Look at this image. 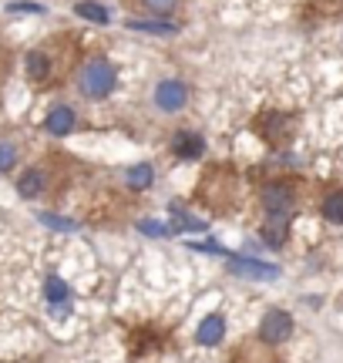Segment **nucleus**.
<instances>
[{
    "label": "nucleus",
    "mask_w": 343,
    "mask_h": 363,
    "mask_svg": "<svg viewBox=\"0 0 343 363\" xmlns=\"http://www.w3.org/2000/svg\"><path fill=\"white\" fill-rule=\"evenodd\" d=\"M189 101V88H185L182 81H159V88H155V104H159L162 111H179L185 108Z\"/></svg>",
    "instance_id": "obj_4"
},
{
    "label": "nucleus",
    "mask_w": 343,
    "mask_h": 363,
    "mask_svg": "<svg viewBox=\"0 0 343 363\" xmlns=\"http://www.w3.org/2000/svg\"><path fill=\"white\" fill-rule=\"evenodd\" d=\"M286 235H290L286 219H273L269 225H263V239L269 242V246H283V242H286Z\"/></svg>",
    "instance_id": "obj_14"
},
{
    "label": "nucleus",
    "mask_w": 343,
    "mask_h": 363,
    "mask_svg": "<svg viewBox=\"0 0 343 363\" xmlns=\"http://www.w3.org/2000/svg\"><path fill=\"white\" fill-rule=\"evenodd\" d=\"M152 179H155V172H152V165H145V162H142V165H132L128 175H125V182H128L132 189H148Z\"/></svg>",
    "instance_id": "obj_13"
},
{
    "label": "nucleus",
    "mask_w": 343,
    "mask_h": 363,
    "mask_svg": "<svg viewBox=\"0 0 343 363\" xmlns=\"http://www.w3.org/2000/svg\"><path fill=\"white\" fill-rule=\"evenodd\" d=\"M229 269L239 272L242 279H276L279 276V266L259 259H229Z\"/></svg>",
    "instance_id": "obj_5"
},
{
    "label": "nucleus",
    "mask_w": 343,
    "mask_h": 363,
    "mask_svg": "<svg viewBox=\"0 0 343 363\" xmlns=\"http://www.w3.org/2000/svg\"><path fill=\"white\" fill-rule=\"evenodd\" d=\"M78 17H84V21H94V24H108L111 21V13L101 7V4H84V0H78Z\"/></svg>",
    "instance_id": "obj_15"
},
{
    "label": "nucleus",
    "mask_w": 343,
    "mask_h": 363,
    "mask_svg": "<svg viewBox=\"0 0 343 363\" xmlns=\"http://www.w3.org/2000/svg\"><path fill=\"white\" fill-rule=\"evenodd\" d=\"M323 216H327V222H333V225H343V192L327 195V202H323Z\"/></svg>",
    "instance_id": "obj_16"
},
{
    "label": "nucleus",
    "mask_w": 343,
    "mask_h": 363,
    "mask_svg": "<svg viewBox=\"0 0 343 363\" xmlns=\"http://www.w3.org/2000/svg\"><path fill=\"white\" fill-rule=\"evenodd\" d=\"M138 229H142V233H145V235H169V233H172V229H169V225H165V222H152V219H148V222H142Z\"/></svg>",
    "instance_id": "obj_21"
},
{
    "label": "nucleus",
    "mask_w": 343,
    "mask_h": 363,
    "mask_svg": "<svg viewBox=\"0 0 343 363\" xmlns=\"http://www.w3.org/2000/svg\"><path fill=\"white\" fill-rule=\"evenodd\" d=\"M115 84H118V71H115V65L105 61V57L88 61L84 71H81V91H84V98H91V101L108 98V94L115 91Z\"/></svg>",
    "instance_id": "obj_1"
},
{
    "label": "nucleus",
    "mask_w": 343,
    "mask_h": 363,
    "mask_svg": "<svg viewBox=\"0 0 343 363\" xmlns=\"http://www.w3.org/2000/svg\"><path fill=\"white\" fill-rule=\"evenodd\" d=\"M24 67H27V78L30 81H47L51 78V57L44 51H30L27 54V61H24Z\"/></svg>",
    "instance_id": "obj_10"
},
{
    "label": "nucleus",
    "mask_w": 343,
    "mask_h": 363,
    "mask_svg": "<svg viewBox=\"0 0 343 363\" xmlns=\"http://www.w3.org/2000/svg\"><path fill=\"white\" fill-rule=\"evenodd\" d=\"M128 30H145V34H175L179 24H172V21H128Z\"/></svg>",
    "instance_id": "obj_12"
},
{
    "label": "nucleus",
    "mask_w": 343,
    "mask_h": 363,
    "mask_svg": "<svg viewBox=\"0 0 343 363\" xmlns=\"http://www.w3.org/2000/svg\"><path fill=\"white\" fill-rule=\"evenodd\" d=\"M142 4H145V7H148L152 13H169L172 7L179 4V0H142Z\"/></svg>",
    "instance_id": "obj_22"
},
{
    "label": "nucleus",
    "mask_w": 343,
    "mask_h": 363,
    "mask_svg": "<svg viewBox=\"0 0 343 363\" xmlns=\"http://www.w3.org/2000/svg\"><path fill=\"white\" fill-rule=\"evenodd\" d=\"M7 11L11 13H44V4H38V0H13V4H7Z\"/></svg>",
    "instance_id": "obj_18"
},
{
    "label": "nucleus",
    "mask_w": 343,
    "mask_h": 363,
    "mask_svg": "<svg viewBox=\"0 0 343 363\" xmlns=\"http://www.w3.org/2000/svg\"><path fill=\"white\" fill-rule=\"evenodd\" d=\"M172 152H175V155H179V158H189V162H192V158H198V155H202V152H206V142H202L198 135H189V131H179V135L172 138Z\"/></svg>",
    "instance_id": "obj_7"
},
{
    "label": "nucleus",
    "mask_w": 343,
    "mask_h": 363,
    "mask_svg": "<svg viewBox=\"0 0 343 363\" xmlns=\"http://www.w3.org/2000/svg\"><path fill=\"white\" fill-rule=\"evenodd\" d=\"M17 165V148L11 142H0V172H11Z\"/></svg>",
    "instance_id": "obj_17"
},
{
    "label": "nucleus",
    "mask_w": 343,
    "mask_h": 363,
    "mask_svg": "<svg viewBox=\"0 0 343 363\" xmlns=\"http://www.w3.org/2000/svg\"><path fill=\"white\" fill-rule=\"evenodd\" d=\"M223 337H225L223 316H206V320L198 323V343H202V347H215V343H223Z\"/></svg>",
    "instance_id": "obj_8"
},
{
    "label": "nucleus",
    "mask_w": 343,
    "mask_h": 363,
    "mask_svg": "<svg viewBox=\"0 0 343 363\" xmlns=\"http://www.w3.org/2000/svg\"><path fill=\"white\" fill-rule=\"evenodd\" d=\"M259 337L266 343H283V340L293 337V316L286 310H269L259 323Z\"/></svg>",
    "instance_id": "obj_2"
},
{
    "label": "nucleus",
    "mask_w": 343,
    "mask_h": 363,
    "mask_svg": "<svg viewBox=\"0 0 343 363\" xmlns=\"http://www.w3.org/2000/svg\"><path fill=\"white\" fill-rule=\"evenodd\" d=\"M44 296H47L51 306H64L67 299H71V289H67V283L61 276H51V279L44 283Z\"/></svg>",
    "instance_id": "obj_11"
},
{
    "label": "nucleus",
    "mask_w": 343,
    "mask_h": 363,
    "mask_svg": "<svg viewBox=\"0 0 343 363\" xmlns=\"http://www.w3.org/2000/svg\"><path fill=\"white\" fill-rule=\"evenodd\" d=\"M44 125H47V131H51V135H71V131H74V125H78V115H74L67 104H57V108H51V111H47V121H44Z\"/></svg>",
    "instance_id": "obj_6"
},
{
    "label": "nucleus",
    "mask_w": 343,
    "mask_h": 363,
    "mask_svg": "<svg viewBox=\"0 0 343 363\" xmlns=\"http://www.w3.org/2000/svg\"><path fill=\"white\" fill-rule=\"evenodd\" d=\"M172 229H192V233H202L206 229V222L192 219V216H182V212H175V225Z\"/></svg>",
    "instance_id": "obj_19"
},
{
    "label": "nucleus",
    "mask_w": 343,
    "mask_h": 363,
    "mask_svg": "<svg viewBox=\"0 0 343 363\" xmlns=\"http://www.w3.org/2000/svg\"><path fill=\"white\" fill-rule=\"evenodd\" d=\"M40 222L51 225V229H61V233H74V229H78L71 219H61V216H40Z\"/></svg>",
    "instance_id": "obj_20"
},
{
    "label": "nucleus",
    "mask_w": 343,
    "mask_h": 363,
    "mask_svg": "<svg viewBox=\"0 0 343 363\" xmlns=\"http://www.w3.org/2000/svg\"><path fill=\"white\" fill-rule=\"evenodd\" d=\"M263 206L273 219H286V216L293 212V189L290 185H283V182L266 185L263 189Z\"/></svg>",
    "instance_id": "obj_3"
},
{
    "label": "nucleus",
    "mask_w": 343,
    "mask_h": 363,
    "mask_svg": "<svg viewBox=\"0 0 343 363\" xmlns=\"http://www.w3.org/2000/svg\"><path fill=\"white\" fill-rule=\"evenodd\" d=\"M44 185H47L44 169H27L24 175H21V182H17V192L24 195V199H38V195L44 192Z\"/></svg>",
    "instance_id": "obj_9"
}]
</instances>
